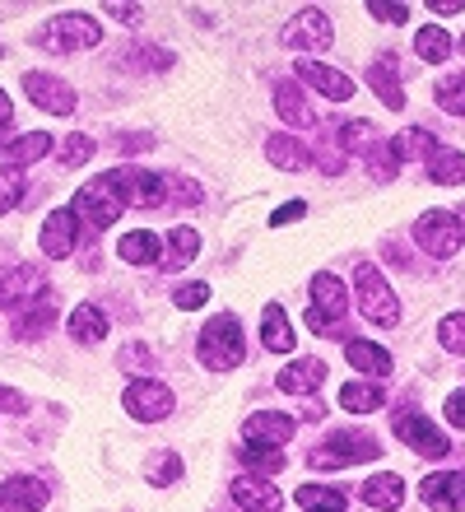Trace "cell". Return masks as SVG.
Listing matches in <instances>:
<instances>
[{"mask_svg":"<svg viewBox=\"0 0 465 512\" xmlns=\"http://www.w3.org/2000/svg\"><path fill=\"white\" fill-rule=\"evenodd\" d=\"M345 312H349L345 280L331 275V270H317L312 284H307V326H312L317 336H335L340 322H345Z\"/></svg>","mask_w":465,"mask_h":512,"instance_id":"6da1fadb","label":"cell"},{"mask_svg":"<svg viewBox=\"0 0 465 512\" xmlns=\"http://www.w3.org/2000/svg\"><path fill=\"white\" fill-rule=\"evenodd\" d=\"M196 354H200V364L214 368V373H224V368H238L242 364V326L233 312H219L205 331H200L196 340Z\"/></svg>","mask_w":465,"mask_h":512,"instance_id":"7a4b0ae2","label":"cell"},{"mask_svg":"<svg viewBox=\"0 0 465 512\" xmlns=\"http://www.w3.org/2000/svg\"><path fill=\"white\" fill-rule=\"evenodd\" d=\"M382 457V443L372 433H331L321 438V447L307 452V466L312 471H335V466H359V461H377Z\"/></svg>","mask_w":465,"mask_h":512,"instance_id":"3957f363","label":"cell"},{"mask_svg":"<svg viewBox=\"0 0 465 512\" xmlns=\"http://www.w3.org/2000/svg\"><path fill=\"white\" fill-rule=\"evenodd\" d=\"M354 289H359V312L372 326H396L400 322V298H396V289L382 280L377 266L363 261V266L354 270Z\"/></svg>","mask_w":465,"mask_h":512,"instance_id":"277c9868","label":"cell"},{"mask_svg":"<svg viewBox=\"0 0 465 512\" xmlns=\"http://www.w3.org/2000/svg\"><path fill=\"white\" fill-rule=\"evenodd\" d=\"M103 42V28L93 24V14H56L52 24L38 33V47L66 56V52H89Z\"/></svg>","mask_w":465,"mask_h":512,"instance_id":"5b68a950","label":"cell"},{"mask_svg":"<svg viewBox=\"0 0 465 512\" xmlns=\"http://www.w3.org/2000/svg\"><path fill=\"white\" fill-rule=\"evenodd\" d=\"M121 210H126V201H121L117 187L107 182V173L93 177V182H84V187L75 191V205H70V215L84 219L89 229H112Z\"/></svg>","mask_w":465,"mask_h":512,"instance_id":"8992f818","label":"cell"},{"mask_svg":"<svg viewBox=\"0 0 465 512\" xmlns=\"http://www.w3.org/2000/svg\"><path fill=\"white\" fill-rule=\"evenodd\" d=\"M414 243L424 247L428 256H438V261H447V256L461 252L465 243V224L456 210H428L419 224H414Z\"/></svg>","mask_w":465,"mask_h":512,"instance_id":"52a82bcc","label":"cell"},{"mask_svg":"<svg viewBox=\"0 0 465 512\" xmlns=\"http://www.w3.org/2000/svg\"><path fill=\"white\" fill-rule=\"evenodd\" d=\"M107 182H112L121 201L135 205V210H154V205L168 201V177L145 173V168H112Z\"/></svg>","mask_w":465,"mask_h":512,"instance_id":"ba28073f","label":"cell"},{"mask_svg":"<svg viewBox=\"0 0 465 512\" xmlns=\"http://www.w3.org/2000/svg\"><path fill=\"white\" fill-rule=\"evenodd\" d=\"M335 42V28H331V19H326V10H317V5H307V10H298L284 24V47L289 52H326Z\"/></svg>","mask_w":465,"mask_h":512,"instance_id":"9c48e42d","label":"cell"},{"mask_svg":"<svg viewBox=\"0 0 465 512\" xmlns=\"http://www.w3.org/2000/svg\"><path fill=\"white\" fill-rule=\"evenodd\" d=\"M121 405H126V415L140 419V424H159V419L173 415V387H163L159 378H140L121 391Z\"/></svg>","mask_w":465,"mask_h":512,"instance_id":"30bf717a","label":"cell"},{"mask_svg":"<svg viewBox=\"0 0 465 512\" xmlns=\"http://www.w3.org/2000/svg\"><path fill=\"white\" fill-rule=\"evenodd\" d=\"M396 438H405V447L410 452H419V457H433V461H442L447 452H452V438L433 424V419H424V415H396Z\"/></svg>","mask_w":465,"mask_h":512,"instance_id":"8fae6325","label":"cell"},{"mask_svg":"<svg viewBox=\"0 0 465 512\" xmlns=\"http://www.w3.org/2000/svg\"><path fill=\"white\" fill-rule=\"evenodd\" d=\"M24 94L33 98V108L52 112V117H70L75 112V89H70L66 80H56V75H42V70H28L24 75Z\"/></svg>","mask_w":465,"mask_h":512,"instance_id":"7c38bea8","label":"cell"},{"mask_svg":"<svg viewBox=\"0 0 465 512\" xmlns=\"http://www.w3.org/2000/svg\"><path fill=\"white\" fill-rule=\"evenodd\" d=\"M293 438V419L279 410H256L242 424V447H284Z\"/></svg>","mask_w":465,"mask_h":512,"instance_id":"4fadbf2b","label":"cell"},{"mask_svg":"<svg viewBox=\"0 0 465 512\" xmlns=\"http://www.w3.org/2000/svg\"><path fill=\"white\" fill-rule=\"evenodd\" d=\"M56 322V294L42 289L38 298H28L24 308H14V340H42Z\"/></svg>","mask_w":465,"mask_h":512,"instance_id":"5bb4252c","label":"cell"},{"mask_svg":"<svg viewBox=\"0 0 465 512\" xmlns=\"http://www.w3.org/2000/svg\"><path fill=\"white\" fill-rule=\"evenodd\" d=\"M47 480L38 475H10L5 485H0V512H42L47 508Z\"/></svg>","mask_w":465,"mask_h":512,"instance_id":"9a60e30c","label":"cell"},{"mask_svg":"<svg viewBox=\"0 0 465 512\" xmlns=\"http://www.w3.org/2000/svg\"><path fill=\"white\" fill-rule=\"evenodd\" d=\"M52 149H56V135H47V131L19 135V140H10V145H0V173H24L28 163L47 159Z\"/></svg>","mask_w":465,"mask_h":512,"instance_id":"2e32d148","label":"cell"},{"mask_svg":"<svg viewBox=\"0 0 465 512\" xmlns=\"http://www.w3.org/2000/svg\"><path fill=\"white\" fill-rule=\"evenodd\" d=\"M298 80L307 84V89H317V94H326L331 103H349L354 98V80H349L345 70L335 66H321V61H298Z\"/></svg>","mask_w":465,"mask_h":512,"instance_id":"e0dca14e","label":"cell"},{"mask_svg":"<svg viewBox=\"0 0 465 512\" xmlns=\"http://www.w3.org/2000/svg\"><path fill=\"white\" fill-rule=\"evenodd\" d=\"M419 499L438 512H465V475H452V471L428 475L419 485Z\"/></svg>","mask_w":465,"mask_h":512,"instance_id":"ac0fdd59","label":"cell"},{"mask_svg":"<svg viewBox=\"0 0 465 512\" xmlns=\"http://www.w3.org/2000/svg\"><path fill=\"white\" fill-rule=\"evenodd\" d=\"M368 84H372V94L382 98L391 112L405 108V89H400V61H396V52H382L377 61H372V66H368Z\"/></svg>","mask_w":465,"mask_h":512,"instance_id":"d6986e66","label":"cell"},{"mask_svg":"<svg viewBox=\"0 0 465 512\" xmlns=\"http://www.w3.org/2000/svg\"><path fill=\"white\" fill-rule=\"evenodd\" d=\"M75 238H80V219L70 215V210H52L47 224H42V252L52 256V261H66L75 252Z\"/></svg>","mask_w":465,"mask_h":512,"instance_id":"ffe728a7","label":"cell"},{"mask_svg":"<svg viewBox=\"0 0 465 512\" xmlns=\"http://www.w3.org/2000/svg\"><path fill=\"white\" fill-rule=\"evenodd\" d=\"M233 503H238L242 512H279L284 508L279 489L270 485V480H261V475H238V480H233Z\"/></svg>","mask_w":465,"mask_h":512,"instance_id":"44dd1931","label":"cell"},{"mask_svg":"<svg viewBox=\"0 0 465 512\" xmlns=\"http://www.w3.org/2000/svg\"><path fill=\"white\" fill-rule=\"evenodd\" d=\"M42 289H52V284H42L38 266H14L10 275L0 280V303H5V308H24L28 298H38Z\"/></svg>","mask_w":465,"mask_h":512,"instance_id":"7402d4cb","label":"cell"},{"mask_svg":"<svg viewBox=\"0 0 465 512\" xmlns=\"http://www.w3.org/2000/svg\"><path fill=\"white\" fill-rule=\"evenodd\" d=\"M266 159L275 163L279 173H303L312 163V149H307V140H293L289 131H275L266 140Z\"/></svg>","mask_w":465,"mask_h":512,"instance_id":"603a6c76","label":"cell"},{"mask_svg":"<svg viewBox=\"0 0 465 512\" xmlns=\"http://www.w3.org/2000/svg\"><path fill=\"white\" fill-rule=\"evenodd\" d=\"M275 112L284 117L289 126H298V131H312L317 126V112L307 108V98H303V89L293 80H279L275 84Z\"/></svg>","mask_w":465,"mask_h":512,"instance_id":"cb8c5ba5","label":"cell"},{"mask_svg":"<svg viewBox=\"0 0 465 512\" xmlns=\"http://www.w3.org/2000/svg\"><path fill=\"white\" fill-rule=\"evenodd\" d=\"M196 252H200V233L196 229H186V224H177L168 238H163V256H159V270H182V266H191L196 261Z\"/></svg>","mask_w":465,"mask_h":512,"instance_id":"d4e9b609","label":"cell"},{"mask_svg":"<svg viewBox=\"0 0 465 512\" xmlns=\"http://www.w3.org/2000/svg\"><path fill=\"white\" fill-rule=\"evenodd\" d=\"M159 233H149V229H131V233H121V243H117V256L126 261V266H159Z\"/></svg>","mask_w":465,"mask_h":512,"instance_id":"484cf974","label":"cell"},{"mask_svg":"<svg viewBox=\"0 0 465 512\" xmlns=\"http://www.w3.org/2000/svg\"><path fill=\"white\" fill-rule=\"evenodd\" d=\"M321 382H326V364H321V359H303V364L284 368V373L275 378V387L289 391V396H312Z\"/></svg>","mask_w":465,"mask_h":512,"instance_id":"4316f807","label":"cell"},{"mask_svg":"<svg viewBox=\"0 0 465 512\" xmlns=\"http://www.w3.org/2000/svg\"><path fill=\"white\" fill-rule=\"evenodd\" d=\"M414 52H419L424 66H442V61L456 52V42L442 24H424V28H414Z\"/></svg>","mask_w":465,"mask_h":512,"instance_id":"83f0119b","label":"cell"},{"mask_svg":"<svg viewBox=\"0 0 465 512\" xmlns=\"http://www.w3.org/2000/svg\"><path fill=\"white\" fill-rule=\"evenodd\" d=\"M107 312L93 308V303H80V308L70 312V340L75 345H98V340H107Z\"/></svg>","mask_w":465,"mask_h":512,"instance_id":"f1b7e54d","label":"cell"},{"mask_svg":"<svg viewBox=\"0 0 465 512\" xmlns=\"http://www.w3.org/2000/svg\"><path fill=\"white\" fill-rule=\"evenodd\" d=\"M345 359L359 368V373H368V378H386V373H391V350H382L377 340H349Z\"/></svg>","mask_w":465,"mask_h":512,"instance_id":"f546056e","label":"cell"},{"mask_svg":"<svg viewBox=\"0 0 465 512\" xmlns=\"http://www.w3.org/2000/svg\"><path fill=\"white\" fill-rule=\"evenodd\" d=\"M428 182H438V187H465V154H456L452 145H438L428 154Z\"/></svg>","mask_w":465,"mask_h":512,"instance_id":"4dcf8cb0","label":"cell"},{"mask_svg":"<svg viewBox=\"0 0 465 512\" xmlns=\"http://www.w3.org/2000/svg\"><path fill=\"white\" fill-rule=\"evenodd\" d=\"M261 340H266V350L270 354H293V326L289 317H284V308L279 303H266V312H261Z\"/></svg>","mask_w":465,"mask_h":512,"instance_id":"1f68e13d","label":"cell"},{"mask_svg":"<svg viewBox=\"0 0 465 512\" xmlns=\"http://www.w3.org/2000/svg\"><path fill=\"white\" fill-rule=\"evenodd\" d=\"M363 503L377 512H396L405 503V480L400 475H372L368 485H363Z\"/></svg>","mask_w":465,"mask_h":512,"instance_id":"d6a6232c","label":"cell"},{"mask_svg":"<svg viewBox=\"0 0 465 512\" xmlns=\"http://www.w3.org/2000/svg\"><path fill=\"white\" fill-rule=\"evenodd\" d=\"M293 499H298V508L303 512H345L349 489H340V485H303Z\"/></svg>","mask_w":465,"mask_h":512,"instance_id":"836d02e7","label":"cell"},{"mask_svg":"<svg viewBox=\"0 0 465 512\" xmlns=\"http://www.w3.org/2000/svg\"><path fill=\"white\" fill-rule=\"evenodd\" d=\"M386 145H391L396 163H414V159H428V154L438 149V140H433L424 126H410V131H400L396 140H386Z\"/></svg>","mask_w":465,"mask_h":512,"instance_id":"e575fe53","label":"cell"},{"mask_svg":"<svg viewBox=\"0 0 465 512\" xmlns=\"http://www.w3.org/2000/svg\"><path fill=\"white\" fill-rule=\"evenodd\" d=\"M335 145L345 149V154H372V149L382 145V135H377V126H372V122H345Z\"/></svg>","mask_w":465,"mask_h":512,"instance_id":"d590c367","label":"cell"},{"mask_svg":"<svg viewBox=\"0 0 465 512\" xmlns=\"http://www.w3.org/2000/svg\"><path fill=\"white\" fill-rule=\"evenodd\" d=\"M340 405H345L349 415H372V410L382 405V387H372V382H345V387H340Z\"/></svg>","mask_w":465,"mask_h":512,"instance_id":"8d00e7d4","label":"cell"},{"mask_svg":"<svg viewBox=\"0 0 465 512\" xmlns=\"http://www.w3.org/2000/svg\"><path fill=\"white\" fill-rule=\"evenodd\" d=\"M93 140L84 131H75V135H61V140H56V159L66 163V168H80V163H89L93 159Z\"/></svg>","mask_w":465,"mask_h":512,"instance_id":"74e56055","label":"cell"},{"mask_svg":"<svg viewBox=\"0 0 465 512\" xmlns=\"http://www.w3.org/2000/svg\"><path fill=\"white\" fill-rule=\"evenodd\" d=\"M433 98H438L442 112H452V117H465V75H447V80H438Z\"/></svg>","mask_w":465,"mask_h":512,"instance_id":"f35d334b","label":"cell"},{"mask_svg":"<svg viewBox=\"0 0 465 512\" xmlns=\"http://www.w3.org/2000/svg\"><path fill=\"white\" fill-rule=\"evenodd\" d=\"M242 461L261 475H275L284 471V447H242Z\"/></svg>","mask_w":465,"mask_h":512,"instance_id":"ab89813d","label":"cell"},{"mask_svg":"<svg viewBox=\"0 0 465 512\" xmlns=\"http://www.w3.org/2000/svg\"><path fill=\"white\" fill-rule=\"evenodd\" d=\"M438 340H442V350H447V354H465V312H452V317H442Z\"/></svg>","mask_w":465,"mask_h":512,"instance_id":"60d3db41","label":"cell"},{"mask_svg":"<svg viewBox=\"0 0 465 512\" xmlns=\"http://www.w3.org/2000/svg\"><path fill=\"white\" fill-rule=\"evenodd\" d=\"M368 14L377 19V24H396V28H405V24H410V14H414V10L405 5V0H372Z\"/></svg>","mask_w":465,"mask_h":512,"instance_id":"b9f144b4","label":"cell"},{"mask_svg":"<svg viewBox=\"0 0 465 512\" xmlns=\"http://www.w3.org/2000/svg\"><path fill=\"white\" fill-rule=\"evenodd\" d=\"M173 303L182 312H196V308H205V303H210V284H177L173 289Z\"/></svg>","mask_w":465,"mask_h":512,"instance_id":"7bdbcfd3","label":"cell"},{"mask_svg":"<svg viewBox=\"0 0 465 512\" xmlns=\"http://www.w3.org/2000/svg\"><path fill=\"white\" fill-rule=\"evenodd\" d=\"M396 168H400L396 154H391V145L382 140V145H377V149L368 154V173L377 177V182H391V177H396Z\"/></svg>","mask_w":465,"mask_h":512,"instance_id":"ee69618b","label":"cell"},{"mask_svg":"<svg viewBox=\"0 0 465 512\" xmlns=\"http://www.w3.org/2000/svg\"><path fill=\"white\" fill-rule=\"evenodd\" d=\"M19 201H24V177H19V173H0V215H10Z\"/></svg>","mask_w":465,"mask_h":512,"instance_id":"f6af8a7d","label":"cell"},{"mask_svg":"<svg viewBox=\"0 0 465 512\" xmlns=\"http://www.w3.org/2000/svg\"><path fill=\"white\" fill-rule=\"evenodd\" d=\"M168 196H173L177 205H200V196H205V191H200L191 177H168Z\"/></svg>","mask_w":465,"mask_h":512,"instance_id":"bcb514c9","label":"cell"},{"mask_svg":"<svg viewBox=\"0 0 465 512\" xmlns=\"http://www.w3.org/2000/svg\"><path fill=\"white\" fill-rule=\"evenodd\" d=\"M177 475H182V457H177V452H168V457L159 461V466H154V475H149V485H177Z\"/></svg>","mask_w":465,"mask_h":512,"instance_id":"7dc6e473","label":"cell"},{"mask_svg":"<svg viewBox=\"0 0 465 512\" xmlns=\"http://www.w3.org/2000/svg\"><path fill=\"white\" fill-rule=\"evenodd\" d=\"M154 145H159V140H154V135H145V131L117 135V154H149Z\"/></svg>","mask_w":465,"mask_h":512,"instance_id":"c3c4849f","label":"cell"},{"mask_svg":"<svg viewBox=\"0 0 465 512\" xmlns=\"http://www.w3.org/2000/svg\"><path fill=\"white\" fill-rule=\"evenodd\" d=\"M117 364H126V368H140V373H149V368H154V354L145 350V345H126V350H121V359Z\"/></svg>","mask_w":465,"mask_h":512,"instance_id":"681fc988","label":"cell"},{"mask_svg":"<svg viewBox=\"0 0 465 512\" xmlns=\"http://www.w3.org/2000/svg\"><path fill=\"white\" fill-rule=\"evenodd\" d=\"M103 10L112 14V19H121V24H140V19H145V5H117V0H112Z\"/></svg>","mask_w":465,"mask_h":512,"instance_id":"f907efd6","label":"cell"},{"mask_svg":"<svg viewBox=\"0 0 465 512\" xmlns=\"http://www.w3.org/2000/svg\"><path fill=\"white\" fill-rule=\"evenodd\" d=\"M298 215H307V201H289V205H279L275 215H270V229H279V224H293Z\"/></svg>","mask_w":465,"mask_h":512,"instance_id":"816d5d0a","label":"cell"},{"mask_svg":"<svg viewBox=\"0 0 465 512\" xmlns=\"http://www.w3.org/2000/svg\"><path fill=\"white\" fill-rule=\"evenodd\" d=\"M442 410H447V419H452L456 429H465V387H461V391H452V396H447V405H442Z\"/></svg>","mask_w":465,"mask_h":512,"instance_id":"f5cc1de1","label":"cell"},{"mask_svg":"<svg viewBox=\"0 0 465 512\" xmlns=\"http://www.w3.org/2000/svg\"><path fill=\"white\" fill-rule=\"evenodd\" d=\"M0 410H10V415H28V401L14 387H0Z\"/></svg>","mask_w":465,"mask_h":512,"instance_id":"db71d44e","label":"cell"},{"mask_svg":"<svg viewBox=\"0 0 465 512\" xmlns=\"http://www.w3.org/2000/svg\"><path fill=\"white\" fill-rule=\"evenodd\" d=\"M428 10H438V14H456V10H465V0H428Z\"/></svg>","mask_w":465,"mask_h":512,"instance_id":"11a10c76","label":"cell"},{"mask_svg":"<svg viewBox=\"0 0 465 512\" xmlns=\"http://www.w3.org/2000/svg\"><path fill=\"white\" fill-rule=\"evenodd\" d=\"M14 122V108H10V94H5V89H0V131H5V126Z\"/></svg>","mask_w":465,"mask_h":512,"instance_id":"9f6ffc18","label":"cell"},{"mask_svg":"<svg viewBox=\"0 0 465 512\" xmlns=\"http://www.w3.org/2000/svg\"><path fill=\"white\" fill-rule=\"evenodd\" d=\"M461 56H465V38H461Z\"/></svg>","mask_w":465,"mask_h":512,"instance_id":"6f0895ef","label":"cell"},{"mask_svg":"<svg viewBox=\"0 0 465 512\" xmlns=\"http://www.w3.org/2000/svg\"><path fill=\"white\" fill-rule=\"evenodd\" d=\"M461 224H465V210H461Z\"/></svg>","mask_w":465,"mask_h":512,"instance_id":"680465c9","label":"cell"},{"mask_svg":"<svg viewBox=\"0 0 465 512\" xmlns=\"http://www.w3.org/2000/svg\"><path fill=\"white\" fill-rule=\"evenodd\" d=\"M0 52H5V47H0Z\"/></svg>","mask_w":465,"mask_h":512,"instance_id":"91938a15","label":"cell"}]
</instances>
